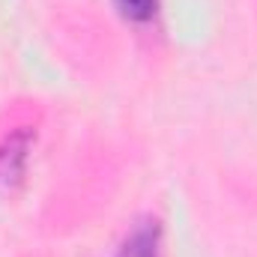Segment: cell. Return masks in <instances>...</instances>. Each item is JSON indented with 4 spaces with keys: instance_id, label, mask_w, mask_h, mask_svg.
Wrapping results in <instances>:
<instances>
[{
    "instance_id": "obj_2",
    "label": "cell",
    "mask_w": 257,
    "mask_h": 257,
    "mask_svg": "<svg viewBox=\"0 0 257 257\" xmlns=\"http://www.w3.org/2000/svg\"><path fill=\"white\" fill-rule=\"evenodd\" d=\"M120 257H162V227L159 221H144L132 230Z\"/></svg>"
},
{
    "instance_id": "obj_1",
    "label": "cell",
    "mask_w": 257,
    "mask_h": 257,
    "mask_svg": "<svg viewBox=\"0 0 257 257\" xmlns=\"http://www.w3.org/2000/svg\"><path fill=\"white\" fill-rule=\"evenodd\" d=\"M33 138L36 135L27 126L15 128L12 135L3 138V144H0V194L12 197L21 189L27 162H30V150H33Z\"/></svg>"
},
{
    "instance_id": "obj_3",
    "label": "cell",
    "mask_w": 257,
    "mask_h": 257,
    "mask_svg": "<svg viewBox=\"0 0 257 257\" xmlns=\"http://www.w3.org/2000/svg\"><path fill=\"white\" fill-rule=\"evenodd\" d=\"M117 6L128 21H138V24L156 15V0H117Z\"/></svg>"
}]
</instances>
